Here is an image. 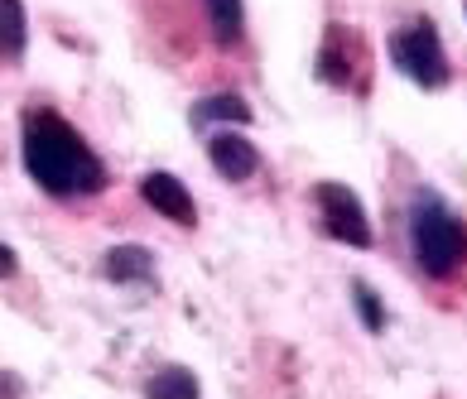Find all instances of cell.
Returning <instances> with one entry per match:
<instances>
[{"instance_id": "7a4b0ae2", "label": "cell", "mask_w": 467, "mask_h": 399, "mask_svg": "<svg viewBox=\"0 0 467 399\" xmlns=\"http://www.w3.org/2000/svg\"><path fill=\"white\" fill-rule=\"evenodd\" d=\"M405 246L414 270L429 280H453L467 265V221L448 207L434 188H414L405 207Z\"/></svg>"}, {"instance_id": "3957f363", "label": "cell", "mask_w": 467, "mask_h": 399, "mask_svg": "<svg viewBox=\"0 0 467 399\" xmlns=\"http://www.w3.org/2000/svg\"><path fill=\"white\" fill-rule=\"evenodd\" d=\"M390 63L395 73L410 77L420 92H443L453 67H448V48L439 39V25L434 20H410L405 29L390 34Z\"/></svg>"}, {"instance_id": "8fae6325", "label": "cell", "mask_w": 467, "mask_h": 399, "mask_svg": "<svg viewBox=\"0 0 467 399\" xmlns=\"http://www.w3.org/2000/svg\"><path fill=\"white\" fill-rule=\"evenodd\" d=\"M145 399H198V375L183 366H164L145 380Z\"/></svg>"}, {"instance_id": "9c48e42d", "label": "cell", "mask_w": 467, "mask_h": 399, "mask_svg": "<svg viewBox=\"0 0 467 399\" xmlns=\"http://www.w3.org/2000/svg\"><path fill=\"white\" fill-rule=\"evenodd\" d=\"M207 10V25H213V39L222 48H236L241 34H246V5L241 0H202Z\"/></svg>"}, {"instance_id": "5bb4252c", "label": "cell", "mask_w": 467, "mask_h": 399, "mask_svg": "<svg viewBox=\"0 0 467 399\" xmlns=\"http://www.w3.org/2000/svg\"><path fill=\"white\" fill-rule=\"evenodd\" d=\"M15 274H20V255L10 246H0V280H15Z\"/></svg>"}, {"instance_id": "52a82bcc", "label": "cell", "mask_w": 467, "mask_h": 399, "mask_svg": "<svg viewBox=\"0 0 467 399\" xmlns=\"http://www.w3.org/2000/svg\"><path fill=\"white\" fill-rule=\"evenodd\" d=\"M101 274H107L111 284H154V251L150 246H111L107 260H101Z\"/></svg>"}, {"instance_id": "5b68a950", "label": "cell", "mask_w": 467, "mask_h": 399, "mask_svg": "<svg viewBox=\"0 0 467 399\" xmlns=\"http://www.w3.org/2000/svg\"><path fill=\"white\" fill-rule=\"evenodd\" d=\"M207 159H213L217 179H227V183H246V179L261 173V149H255L236 126L207 135Z\"/></svg>"}, {"instance_id": "4fadbf2b", "label": "cell", "mask_w": 467, "mask_h": 399, "mask_svg": "<svg viewBox=\"0 0 467 399\" xmlns=\"http://www.w3.org/2000/svg\"><path fill=\"white\" fill-rule=\"evenodd\" d=\"M352 308L367 332H386V303H380V293L367 280H352Z\"/></svg>"}, {"instance_id": "277c9868", "label": "cell", "mask_w": 467, "mask_h": 399, "mask_svg": "<svg viewBox=\"0 0 467 399\" xmlns=\"http://www.w3.org/2000/svg\"><path fill=\"white\" fill-rule=\"evenodd\" d=\"M314 202H318V212H323V231L333 236V240L357 246V251H367L371 240H376L367 207H361V198L352 193L348 183H318L314 188Z\"/></svg>"}, {"instance_id": "8992f818", "label": "cell", "mask_w": 467, "mask_h": 399, "mask_svg": "<svg viewBox=\"0 0 467 399\" xmlns=\"http://www.w3.org/2000/svg\"><path fill=\"white\" fill-rule=\"evenodd\" d=\"M140 198L160 217L174 221V227H198V202H193V193H188V183L174 179V173H164V169L145 173V179H140Z\"/></svg>"}, {"instance_id": "30bf717a", "label": "cell", "mask_w": 467, "mask_h": 399, "mask_svg": "<svg viewBox=\"0 0 467 399\" xmlns=\"http://www.w3.org/2000/svg\"><path fill=\"white\" fill-rule=\"evenodd\" d=\"M29 48V20H25V0H0V63L25 58Z\"/></svg>"}, {"instance_id": "6da1fadb", "label": "cell", "mask_w": 467, "mask_h": 399, "mask_svg": "<svg viewBox=\"0 0 467 399\" xmlns=\"http://www.w3.org/2000/svg\"><path fill=\"white\" fill-rule=\"evenodd\" d=\"M20 154H25L29 179L48 198H97L107 188V164L97 159V149L58 111H29L25 116Z\"/></svg>"}, {"instance_id": "7c38bea8", "label": "cell", "mask_w": 467, "mask_h": 399, "mask_svg": "<svg viewBox=\"0 0 467 399\" xmlns=\"http://www.w3.org/2000/svg\"><path fill=\"white\" fill-rule=\"evenodd\" d=\"M318 77L327 87H352V54H342V29L333 25V34H327L323 54H318Z\"/></svg>"}, {"instance_id": "ba28073f", "label": "cell", "mask_w": 467, "mask_h": 399, "mask_svg": "<svg viewBox=\"0 0 467 399\" xmlns=\"http://www.w3.org/2000/svg\"><path fill=\"white\" fill-rule=\"evenodd\" d=\"M188 120H193V130H207V126H251L255 111L246 107V97H236V92H213V97H202L193 101V111H188Z\"/></svg>"}]
</instances>
